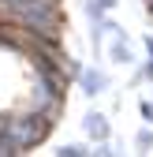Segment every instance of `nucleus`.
I'll list each match as a JSON object with an SVG mask.
<instances>
[{
	"instance_id": "1",
	"label": "nucleus",
	"mask_w": 153,
	"mask_h": 157,
	"mask_svg": "<svg viewBox=\"0 0 153 157\" xmlns=\"http://www.w3.org/2000/svg\"><path fill=\"white\" fill-rule=\"evenodd\" d=\"M34 71L37 67H34V60H30L26 52H19L15 45L0 41V116L26 105Z\"/></svg>"
},
{
	"instance_id": "2",
	"label": "nucleus",
	"mask_w": 153,
	"mask_h": 157,
	"mask_svg": "<svg viewBox=\"0 0 153 157\" xmlns=\"http://www.w3.org/2000/svg\"><path fill=\"white\" fill-rule=\"evenodd\" d=\"M82 135H86L90 142H108V139H112L108 116H105V112H86V116H82Z\"/></svg>"
},
{
	"instance_id": "3",
	"label": "nucleus",
	"mask_w": 153,
	"mask_h": 157,
	"mask_svg": "<svg viewBox=\"0 0 153 157\" xmlns=\"http://www.w3.org/2000/svg\"><path fill=\"white\" fill-rule=\"evenodd\" d=\"M79 82H82V94L86 97H101L108 90V75L101 67H86V71H79Z\"/></svg>"
},
{
	"instance_id": "4",
	"label": "nucleus",
	"mask_w": 153,
	"mask_h": 157,
	"mask_svg": "<svg viewBox=\"0 0 153 157\" xmlns=\"http://www.w3.org/2000/svg\"><path fill=\"white\" fill-rule=\"evenodd\" d=\"M135 150H138V153H149V150H153V124H146V127L135 135Z\"/></svg>"
},
{
	"instance_id": "5",
	"label": "nucleus",
	"mask_w": 153,
	"mask_h": 157,
	"mask_svg": "<svg viewBox=\"0 0 153 157\" xmlns=\"http://www.w3.org/2000/svg\"><path fill=\"white\" fill-rule=\"evenodd\" d=\"M86 153H93V150H90V146H82V142H67V146L56 150V157H86Z\"/></svg>"
},
{
	"instance_id": "6",
	"label": "nucleus",
	"mask_w": 153,
	"mask_h": 157,
	"mask_svg": "<svg viewBox=\"0 0 153 157\" xmlns=\"http://www.w3.org/2000/svg\"><path fill=\"white\" fill-rule=\"evenodd\" d=\"M105 0H86V15H90V23H105Z\"/></svg>"
},
{
	"instance_id": "7",
	"label": "nucleus",
	"mask_w": 153,
	"mask_h": 157,
	"mask_svg": "<svg viewBox=\"0 0 153 157\" xmlns=\"http://www.w3.org/2000/svg\"><path fill=\"white\" fill-rule=\"evenodd\" d=\"M135 82H149V86H153V60H146V64L135 71Z\"/></svg>"
},
{
	"instance_id": "8",
	"label": "nucleus",
	"mask_w": 153,
	"mask_h": 157,
	"mask_svg": "<svg viewBox=\"0 0 153 157\" xmlns=\"http://www.w3.org/2000/svg\"><path fill=\"white\" fill-rule=\"evenodd\" d=\"M138 112H142L146 124H153V97H142V101H138Z\"/></svg>"
},
{
	"instance_id": "9",
	"label": "nucleus",
	"mask_w": 153,
	"mask_h": 157,
	"mask_svg": "<svg viewBox=\"0 0 153 157\" xmlns=\"http://www.w3.org/2000/svg\"><path fill=\"white\" fill-rule=\"evenodd\" d=\"M142 45H146V56L153 60V34H146V37H142Z\"/></svg>"
},
{
	"instance_id": "10",
	"label": "nucleus",
	"mask_w": 153,
	"mask_h": 157,
	"mask_svg": "<svg viewBox=\"0 0 153 157\" xmlns=\"http://www.w3.org/2000/svg\"><path fill=\"white\" fill-rule=\"evenodd\" d=\"M116 4H120V0H105V8H108V11H112V8H116Z\"/></svg>"
}]
</instances>
